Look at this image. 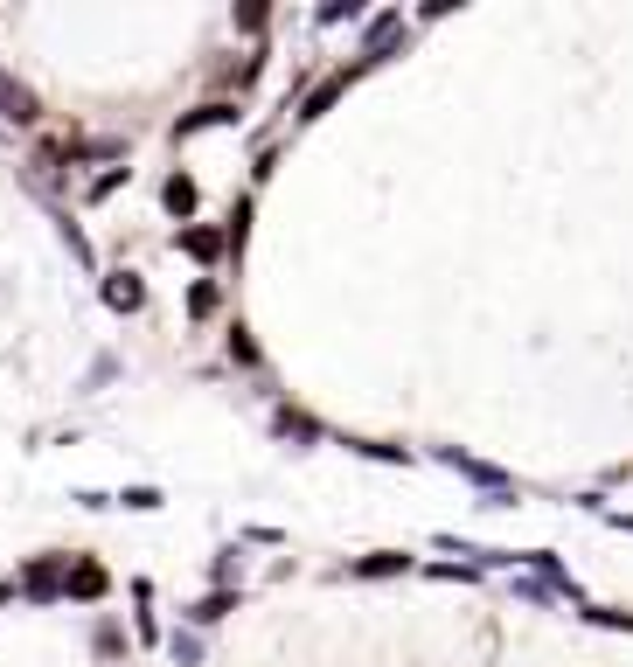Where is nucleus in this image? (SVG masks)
<instances>
[{
    "label": "nucleus",
    "mask_w": 633,
    "mask_h": 667,
    "mask_svg": "<svg viewBox=\"0 0 633 667\" xmlns=\"http://www.w3.org/2000/svg\"><path fill=\"white\" fill-rule=\"evenodd\" d=\"M70 591H77V598H98V591H105V570H98V563H77Z\"/></svg>",
    "instance_id": "f257e3e1"
},
{
    "label": "nucleus",
    "mask_w": 633,
    "mask_h": 667,
    "mask_svg": "<svg viewBox=\"0 0 633 667\" xmlns=\"http://www.w3.org/2000/svg\"><path fill=\"white\" fill-rule=\"evenodd\" d=\"M112 306H140V285L133 278H112Z\"/></svg>",
    "instance_id": "f03ea898"
}]
</instances>
